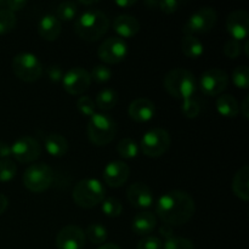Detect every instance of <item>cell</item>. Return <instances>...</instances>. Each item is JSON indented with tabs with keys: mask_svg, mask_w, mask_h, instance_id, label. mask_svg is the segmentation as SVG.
I'll return each mask as SVG.
<instances>
[{
	"mask_svg": "<svg viewBox=\"0 0 249 249\" xmlns=\"http://www.w3.org/2000/svg\"><path fill=\"white\" fill-rule=\"evenodd\" d=\"M181 112L186 118L194 119L196 118V117L199 114V112H201V106H199L198 102H197L196 100L191 99L189 100V101L182 102Z\"/></svg>",
	"mask_w": 249,
	"mask_h": 249,
	"instance_id": "cell-37",
	"label": "cell"
},
{
	"mask_svg": "<svg viewBox=\"0 0 249 249\" xmlns=\"http://www.w3.org/2000/svg\"><path fill=\"white\" fill-rule=\"evenodd\" d=\"M196 212V204L191 195L181 190H172L158 198L156 213L160 220L169 226H180L191 220Z\"/></svg>",
	"mask_w": 249,
	"mask_h": 249,
	"instance_id": "cell-1",
	"label": "cell"
},
{
	"mask_svg": "<svg viewBox=\"0 0 249 249\" xmlns=\"http://www.w3.org/2000/svg\"><path fill=\"white\" fill-rule=\"evenodd\" d=\"M129 177H130V168L122 160H112L102 172L105 184L113 189L123 186L128 181Z\"/></svg>",
	"mask_w": 249,
	"mask_h": 249,
	"instance_id": "cell-16",
	"label": "cell"
},
{
	"mask_svg": "<svg viewBox=\"0 0 249 249\" xmlns=\"http://www.w3.org/2000/svg\"><path fill=\"white\" fill-rule=\"evenodd\" d=\"M232 191L236 197L247 202L249 199V167L243 165L232 179Z\"/></svg>",
	"mask_w": 249,
	"mask_h": 249,
	"instance_id": "cell-23",
	"label": "cell"
},
{
	"mask_svg": "<svg viewBox=\"0 0 249 249\" xmlns=\"http://www.w3.org/2000/svg\"><path fill=\"white\" fill-rule=\"evenodd\" d=\"M216 111L225 118H235L240 113V105L232 95H220L215 102Z\"/></svg>",
	"mask_w": 249,
	"mask_h": 249,
	"instance_id": "cell-24",
	"label": "cell"
},
{
	"mask_svg": "<svg viewBox=\"0 0 249 249\" xmlns=\"http://www.w3.org/2000/svg\"><path fill=\"white\" fill-rule=\"evenodd\" d=\"M108 28V16L97 9L84 11L74 23L75 34L85 41H97L107 33Z\"/></svg>",
	"mask_w": 249,
	"mask_h": 249,
	"instance_id": "cell-2",
	"label": "cell"
},
{
	"mask_svg": "<svg viewBox=\"0 0 249 249\" xmlns=\"http://www.w3.org/2000/svg\"><path fill=\"white\" fill-rule=\"evenodd\" d=\"M104 185L97 179H84L78 182L72 192L74 203L84 209H91L99 206L105 199Z\"/></svg>",
	"mask_w": 249,
	"mask_h": 249,
	"instance_id": "cell-5",
	"label": "cell"
},
{
	"mask_svg": "<svg viewBox=\"0 0 249 249\" xmlns=\"http://www.w3.org/2000/svg\"><path fill=\"white\" fill-rule=\"evenodd\" d=\"M156 225H157V219H156L155 214L150 213V212H142L134 216L133 221H131V230L135 235L145 237L153 232Z\"/></svg>",
	"mask_w": 249,
	"mask_h": 249,
	"instance_id": "cell-21",
	"label": "cell"
},
{
	"mask_svg": "<svg viewBox=\"0 0 249 249\" xmlns=\"http://www.w3.org/2000/svg\"><path fill=\"white\" fill-rule=\"evenodd\" d=\"M126 198L129 203L135 208H150L153 203V194L150 187L142 182H135L130 185L126 191Z\"/></svg>",
	"mask_w": 249,
	"mask_h": 249,
	"instance_id": "cell-17",
	"label": "cell"
},
{
	"mask_svg": "<svg viewBox=\"0 0 249 249\" xmlns=\"http://www.w3.org/2000/svg\"><path fill=\"white\" fill-rule=\"evenodd\" d=\"M89 74L91 80H95L96 83H106L112 78V71L108 66L97 65L92 68Z\"/></svg>",
	"mask_w": 249,
	"mask_h": 249,
	"instance_id": "cell-35",
	"label": "cell"
},
{
	"mask_svg": "<svg viewBox=\"0 0 249 249\" xmlns=\"http://www.w3.org/2000/svg\"><path fill=\"white\" fill-rule=\"evenodd\" d=\"M57 249H83L85 246L84 231L75 225H67L56 235Z\"/></svg>",
	"mask_w": 249,
	"mask_h": 249,
	"instance_id": "cell-15",
	"label": "cell"
},
{
	"mask_svg": "<svg viewBox=\"0 0 249 249\" xmlns=\"http://www.w3.org/2000/svg\"><path fill=\"white\" fill-rule=\"evenodd\" d=\"M180 6V2L177 0H162L158 1V9L164 14H174Z\"/></svg>",
	"mask_w": 249,
	"mask_h": 249,
	"instance_id": "cell-42",
	"label": "cell"
},
{
	"mask_svg": "<svg viewBox=\"0 0 249 249\" xmlns=\"http://www.w3.org/2000/svg\"><path fill=\"white\" fill-rule=\"evenodd\" d=\"M162 249H195L192 241L184 237H170L163 243Z\"/></svg>",
	"mask_w": 249,
	"mask_h": 249,
	"instance_id": "cell-36",
	"label": "cell"
},
{
	"mask_svg": "<svg viewBox=\"0 0 249 249\" xmlns=\"http://www.w3.org/2000/svg\"><path fill=\"white\" fill-rule=\"evenodd\" d=\"M62 31L61 21L53 14H48L40 18L38 23V33L48 41H55Z\"/></svg>",
	"mask_w": 249,
	"mask_h": 249,
	"instance_id": "cell-19",
	"label": "cell"
},
{
	"mask_svg": "<svg viewBox=\"0 0 249 249\" xmlns=\"http://www.w3.org/2000/svg\"><path fill=\"white\" fill-rule=\"evenodd\" d=\"M62 87L70 95H82L89 89L91 78L89 72L82 67H73L63 74Z\"/></svg>",
	"mask_w": 249,
	"mask_h": 249,
	"instance_id": "cell-13",
	"label": "cell"
},
{
	"mask_svg": "<svg viewBox=\"0 0 249 249\" xmlns=\"http://www.w3.org/2000/svg\"><path fill=\"white\" fill-rule=\"evenodd\" d=\"M46 74L53 83H60L63 77V70L60 65H50L46 67Z\"/></svg>",
	"mask_w": 249,
	"mask_h": 249,
	"instance_id": "cell-41",
	"label": "cell"
},
{
	"mask_svg": "<svg viewBox=\"0 0 249 249\" xmlns=\"http://www.w3.org/2000/svg\"><path fill=\"white\" fill-rule=\"evenodd\" d=\"M12 157L19 163H32L41 155V146L32 136H21L11 145Z\"/></svg>",
	"mask_w": 249,
	"mask_h": 249,
	"instance_id": "cell-12",
	"label": "cell"
},
{
	"mask_svg": "<svg viewBox=\"0 0 249 249\" xmlns=\"http://www.w3.org/2000/svg\"><path fill=\"white\" fill-rule=\"evenodd\" d=\"M170 143H172V139L165 129L153 128L143 134L140 148L143 155L147 157L157 158L169 150Z\"/></svg>",
	"mask_w": 249,
	"mask_h": 249,
	"instance_id": "cell-8",
	"label": "cell"
},
{
	"mask_svg": "<svg viewBox=\"0 0 249 249\" xmlns=\"http://www.w3.org/2000/svg\"><path fill=\"white\" fill-rule=\"evenodd\" d=\"M229 77L220 68H209L199 79V89L207 96H218L226 90Z\"/></svg>",
	"mask_w": 249,
	"mask_h": 249,
	"instance_id": "cell-11",
	"label": "cell"
},
{
	"mask_svg": "<svg viewBox=\"0 0 249 249\" xmlns=\"http://www.w3.org/2000/svg\"><path fill=\"white\" fill-rule=\"evenodd\" d=\"M117 102H118V94L113 89L106 88L97 94L95 105L101 111H109L116 107Z\"/></svg>",
	"mask_w": 249,
	"mask_h": 249,
	"instance_id": "cell-26",
	"label": "cell"
},
{
	"mask_svg": "<svg viewBox=\"0 0 249 249\" xmlns=\"http://www.w3.org/2000/svg\"><path fill=\"white\" fill-rule=\"evenodd\" d=\"M78 12V4L74 1H65L61 2L56 9V15L60 21H72Z\"/></svg>",
	"mask_w": 249,
	"mask_h": 249,
	"instance_id": "cell-29",
	"label": "cell"
},
{
	"mask_svg": "<svg viewBox=\"0 0 249 249\" xmlns=\"http://www.w3.org/2000/svg\"><path fill=\"white\" fill-rule=\"evenodd\" d=\"M101 209L105 215L108 216V218H118L123 212V206L114 197H107L102 201Z\"/></svg>",
	"mask_w": 249,
	"mask_h": 249,
	"instance_id": "cell-30",
	"label": "cell"
},
{
	"mask_svg": "<svg viewBox=\"0 0 249 249\" xmlns=\"http://www.w3.org/2000/svg\"><path fill=\"white\" fill-rule=\"evenodd\" d=\"M27 6V1L24 0H0V9H6L9 11H21Z\"/></svg>",
	"mask_w": 249,
	"mask_h": 249,
	"instance_id": "cell-40",
	"label": "cell"
},
{
	"mask_svg": "<svg viewBox=\"0 0 249 249\" xmlns=\"http://www.w3.org/2000/svg\"><path fill=\"white\" fill-rule=\"evenodd\" d=\"M181 51L186 57L196 60L204 53V46L197 36H185L181 39Z\"/></svg>",
	"mask_w": 249,
	"mask_h": 249,
	"instance_id": "cell-25",
	"label": "cell"
},
{
	"mask_svg": "<svg viewBox=\"0 0 249 249\" xmlns=\"http://www.w3.org/2000/svg\"><path fill=\"white\" fill-rule=\"evenodd\" d=\"M143 4L146 5V6H150V7H158V1H156V0H152V1H145Z\"/></svg>",
	"mask_w": 249,
	"mask_h": 249,
	"instance_id": "cell-49",
	"label": "cell"
},
{
	"mask_svg": "<svg viewBox=\"0 0 249 249\" xmlns=\"http://www.w3.org/2000/svg\"><path fill=\"white\" fill-rule=\"evenodd\" d=\"M240 112L242 114V117L245 119L249 118V96H246L243 99V101L241 102V106H240Z\"/></svg>",
	"mask_w": 249,
	"mask_h": 249,
	"instance_id": "cell-44",
	"label": "cell"
},
{
	"mask_svg": "<svg viewBox=\"0 0 249 249\" xmlns=\"http://www.w3.org/2000/svg\"><path fill=\"white\" fill-rule=\"evenodd\" d=\"M11 156V145H9V143L5 142V141H0V160H10Z\"/></svg>",
	"mask_w": 249,
	"mask_h": 249,
	"instance_id": "cell-43",
	"label": "cell"
},
{
	"mask_svg": "<svg viewBox=\"0 0 249 249\" xmlns=\"http://www.w3.org/2000/svg\"><path fill=\"white\" fill-rule=\"evenodd\" d=\"M226 31L233 40H247L249 32V15L245 10H235L226 18Z\"/></svg>",
	"mask_w": 249,
	"mask_h": 249,
	"instance_id": "cell-14",
	"label": "cell"
},
{
	"mask_svg": "<svg viewBox=\"0 0 249 249\" xmlns=\"http://www.w3.org/2000/svg\"><path fill=\"white\" fill-rule=\"evenodd\" d=\"M44 143H45V150L51 157L61 158L67 153L68 151V141L61 134L51 133L46 134L44 136Z\"/></svg>",
	"mask_w": 249,
	"mask_h": 249,
	"instance_id": "cell-22",
	"label": "cell"
},
{
	"mask_svg": "<svg viewBox=\"0 0 249 249\" xmlns=\"http://www.w3.org/2000/svg\"><path fill=\"white\" fill-rule=\"evenodd\" d=\"M77 109L80 112V114H83L84 117H92L96 112V105H95L94 100L89 96H80L77 100Z\"/></svg>",
	"mask_w": 249,
	"mask_h": 249,
	"instance_id": "cell-34",
	"label": "cell"
},
{
	"mask_svg": "<svg viewBox=\"0 0 249 249\" xmlns=\"http://www.w3.org/2000/svg\"><path fill=\"white\" fill-rule=\"evenodd\" d=\"M165 90L169 95L182 102L192 99L197 89V82L194 73L186 68H174L165 74L163 80Z\"/></svg>",
	"mask_w": 249,
	"mask_h": 249,
	"instance_id": "cell-3",
	"label": "cell"
},
{
	"mask_svg": "<svg viewBox=\"0 0 249 249\" xmlns=\"http://www.w3.org/2000/svg\"><path fill=\"white\" fill-rule=\"evenodd\" d=\"M22 181L27 190L40 194V192L46 191L53 185V172L48 164L36 163L27 168L26 172L23 173Z\"/></svg>",
	"mask_w": 249,
	"mask_h": 249,
	"instance_id": "cell-7",
	"label": "cell"
},
{
	"mask_svg": "<svg viewBox=\"0 0 249 249\" xmlns=\"http://www.w3.org/2000/svg\"><path fill=\"white\" fill-rule=\"evenodd\" d=\"M135 4L136 1H133V0H118V1H116L117 6L123 7V9H125V7H130Z\"/></svg>",
	"mask_w": 249,
	"mask_h": 249,
	"instance_id": "cell-47",
	"label": "cell"
},
{
	"mask_svg": "<svg viewBox=\"0 0 249 249\" xmlns=\"http://www.w3.org/2000/svg\"><path fill=\"white\" fill-rule=\"evenodd\" d=\"M97 249H121L117 245L114 243H104V245L100 246Z\"/></svg>",
	"mask_w": 249,
	"mask_h": 249,
	"instance_id": "cell-48",
	"label": "cell"
},
{
	"mask_svg": "<svg viewBox=\"0 0 249 249\" xmlns=\"http://www.w3.org/2000/svg\"><path fill=\"white\" fill-rule=\"evenodd\" d=\"M113 29L119 38H133L140 31V23L130 15H119L113 21Z\"/></svg>",
	"mask_w": 249,
	"mask_h": 249,
	"instance_id": "cell-20",
	"label": "cell"
},
{
	"mask_svg": "<svg viewBox=\"0 0 249 249\" xmlns=\"http://www.w3.org/2000/svg\"><path fill=\"white\" fill-rule=\"evenodd\" d=\"M97 2H99V1H95V0H91V1H78L77 2V4L78 5H87V6H88V5H95V4H97Z\"/></svg>",
	"mask_w": 249,
	"mask_h": 249,
	"instance_id": "cell-50",
	"label": "cell"
},
{
	"mask_svg": "<svg viewBox=\"0 0 249 249\" xmlns=\"http://www.w3.org/2000/svg\"><path fill=\"white\" fill-rule=\"evenodd\" d=\"M85 238L94 245H104L107 240V229L101 224H90L85 230Z\"/></svg>",
	"mask_w": 249,
	"mask_h": 249,
	"instance_id": "cell-27",
	"label": "cell"
},
{
	"mask_svg": "<svg viewBox=\"0 0 249 249\" xmlns=\"http://www.w3.org/2000/svg\"><path fill=\"white\" fill-rule=\"evenodd\" d=\"M12 72L19 80L26 83H34L43 75V66L34 53H17L11 63Z\"/></svg>",
	"mask_w": 249,
	"mask_h": 249,
	"instance_id": "cell-6",
	"label": "cell"
},
{
	"mask_svg": "<svg viewBox=\"0 0 249 249\" xmlns=\"http://www.w3.org/2000/svg\"><path fill=\"white\" fill-rule=\"evenodd\" d=\"M7 206H9V199L6 198L5 195L0 194V215L4 214V212L7 209Z\"/></svg>",
	"mask_w": 249,
	"mask_h": 249,
	"instance_id": "cell-46",
	"label": "cell"
},
{
	"mask_svg": "<svg viewBox=\"0 0 249 249\" xmlns=\"http://www.w3.org/2000/svg\"><path fill=\"white\" fill-rule=\"evenodd\" d=\"M224 53H225L226 57L231 58V60H235L242 53V45H241L240 41L233 40V39H230L225 43L224 45Z\"/></svg>",
	"mask_w": 249,
	"mask_h": 249,
	"instance_id": "cell-38",
	"label": "cell"
},
{
	"mask_svg": "<svg viewBox=\"0 0 249 249\" xmlns=\"http://www.w3.org/2000/svg\"><path fill=\"white\" fill-rule=\"evenodd\" d=\"M160 233L163 236V237H165V240H168V238L173 237V229H172V226L165 225V224H164V225H163L162 228L160 229Z\"/></svg>",
	"mask_w": 249,
	"mask_h": 249,
	"instance_id": "cell-45",
	"label": "cell"
},
{
	"mask_svg": "<svg viewBox=\"0 0 249 249\" xmlns=\"http://www.w3.org/2000/svg\"><path fill=\"white\" fill-rule=\"evenodd\" d=\"M117 152L124 160H133L139 155V146L133 139H122L117 145Z\"/></svg>",
	"mask_w": 249,
	"mask_h": 249,
	"instance_id": "cell-28",
	"label": "cell"
},
{
	"mask_svg": "<svg viewBox=\"0 0 249 249\" xmlns=\"http://www.w3.org/2000/svg\"><path fill=\"white\" fill-rule=\"evenodd\" d=\"M163 242L155 236H145L138 242L136 249H162Z\"/></svg>",
	"mask_w": 249,
	"mask_h": 249,
	"instance_id": "cell-39",
	"label": "cell"
},
{
	"mask_svg": "<svg viewBox=\"0 0 249 249\" xmlns=\"http://www.w3.org/2000/svg\"><path fill=\"white\" fill-rule=\"evenodd\" d=\"M248 48H249V44H248V40L245 41V46H243V49H245V53H246V56H249V51H248Z\"/></svg>",
	"mask_w": 249,
	"mask_h": 249,
	"instance_id": "cell-51",
	"label": "cell"
},
{
	"mask_svg": "<svg viewBox=\"0 0 249 249\" xmlns=\"http://www.w3.org/2000/svg\"><path fill=\"white\" fill-rule=\"evenodd\" d=\"M17 173V167L11 160H0V181L7 182L15 178Z\"/></svg>",
	"mask_w": 249,
	"mask_h": 249,
	"instance_id": "cell-33",
	"label": "cell"
},
{
	"mask_svg": "<svg viewBox=\"0 0 249 249\" xmlns=\"http://www.w3.org/2000/svg\"><path fill=\"white\" fill-rule=\"evenodd\" d=\"M89 140L95 146H106L113 141L117 134V123L109 114L95 113L87 126Z\"/></svg>",
	"mask_w": 249,
	"mask_h": 249,
	"instance_id": "cell-4",
	"label": "cell"
},
{
	"mask_svg": "<svg viewBox=\"0 0 249 249\" xmlns=\"http://www.w3.org/2000/svg\"><path fill=\"white\" fill-rule=\"evenodd\" d=\"M232 82L238 89H248L249 87V68L242 65L235 68L232 73Z\"/></svg>",
	"mask_w": 249,
	"mask_h": 249,
	"instance_id": "cell-32",
	"label": "cell"
},
{
	"mask_svg": "<svg viewBox=\"0 0 249 249\" xmlns=\"http://www.w3.org/2000/svg\"><path fill=\"white\" fill-rule=\"evenodd\" d=\"M128 55V45L125 40L119 36H111L102 41L97 49V56L107 65H117Z\"/></svg>",
	"mask_w": 249,
	"mask_h": 249,
	"instance_id": "cell-10",
	"label": "cell"
},
{
	"mask_svg": "<svg viewBox=\"0 0 249 249\" xmlns=\"http://www.w3.org/2000/svg\"><path fill=\"white\" fill-rule=\"evenodd\" d=\"M128 113L133 121L139 122V123H146L155 117L156 106L151 100L146 99V97H139L130 102Z\"/></svg>",
	"mask_w": 249,
	"mask_h": 249,
	"instance_id": "cell-18",
	"label": "cell"
},
{
	"mask_svg": "<svg viewBox=\"0 0 249 249\" xmlns=\"http://www.w3.org/2000/svg\"><path fill=\"white\" fill-rule=\"evenodd\" d=\"M218 19L215 9L211 6H203L195 11L187 19L184 26L185 36H194L198 33H207L214 28Z\"/></svg>",
	"mask_w": 249,
	"mask_h": 249,
	"instance_id": "cell-9",
	"label": "cell"
},
{
	"mask_svg": "<svg viewBox=\"0 0 249 249\" xmlns=\"http://www.w3.org/2000/svg\"><path fill=\"white\" fill-rule=\"evenodd\" d=\"M17 18L14 12L6 9H0V36L10 33L16 27Z\"/></svg>",
	"mask_w": 249,
	"mask_h": 249,
	"instance_id": "cell-31",
	"label": "cell"
}]
</instances>
